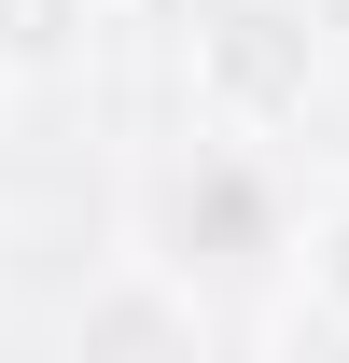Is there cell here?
Segmentation results:
<instances>
[{
    "label": "cell",
    "mask_w": 349,
    "mask_h": 363,
    "mask_svg": "<svg viewBox=\"0 0 349 363\" xmlns=\"http://www.w3.org/2000/svg\"><path fill=\"white\" fill-rule=\"evenodd\" d=\"M307 279H321V308L349 321V210H336V224H321V238H307Z\"/></svg>",
    "instance_id": "2"
},
{
    "label": "cell",
    "mask_w": 349,
    "mask_h": 363,
    "mask_svg": "<svg viewBox=\"0 0 349 363\" xmlns=\"http://www.w3.org/2000/svg\"><path fill=\"white\" fill-rule=\"evenodd\" d=\"M265 252H279V182L252 154H196V168L154 182V266L223 279V266H265Z\"/></svg>",
    "instance_id": "1"
}]
</instances>
